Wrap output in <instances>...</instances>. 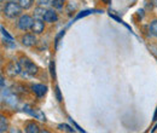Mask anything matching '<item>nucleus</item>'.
<instances>
[{"instance_id":"1","label":"nucleus","mask_w":157,"mask_h":133,"mask_svg":"<svg viewBox=\"0 0 157 133\" xmlns=\"http://www.w3.org/2000/svg\"><path fill=\"white\" fill-rule=\"evenodd\" d=\"M22 6L16 1H7L2 7V12L7 18H16L22 15Z\"/></svg>"},{"instance_id":"2","label":"nucleus","mask_w":157,"mask_h":133,"mask_svg":"<svg viewBox=\"0 0 157 133\" xmlns=\"http://www.w3.org/2000/svg\"><path fill=\"white\" fill-rule=\"evenodd\" d=\"M18 63L21 65V73H23V74H25L28 76H34L38 73L36 64H34V62H32L29 58L21 57Z\"/></svg>"},{"instance_id":"3","label":"nucleus","mask_w":157,"mask_h":133,"mask_svg":"<svg viewBox=\"0 0 157 133\" xmlns=\"http://www.w3.org/2000/svg\"><path fill=\"white\" fill-rule=\"evenodd\" d=\"M33 22H34V19H33L32 16H29V15H21L20 18H18V22H17V27L21 30L27 32V30L32 29Z\"/></svg>"},{"instance_id":"4","label":"nucleus","mask_w":157,"mask_h":133,"mask_svg":"<svg viewBox=\"0 0 157 133\" xmlns=\"http://www.w3.org/2000/svg\"><path fill=\"white\" fill-rule=\"evenodd\" d=\"M35 35L36 34H34V33H27V34H24L22 37L21 41L25 47H32V46H34L36 44V37Z\"/></svg>"},{"instance_id":"5","label":"nucleus","mask_w":157,"mask_h":133,"mask_svg":"<svg viewBox=\"0 0 157 133\" xmlns=\"http://www.w3.org/2000/svg\"><path fill=\"white\" fill-rule=\"evenodd\" d=\"M34 34H41L44 30H45V23H44V19H34L33 22V25H32V29H30Z\"/></svg>"},{"instance_id":"6","label":"nucleus","mask_w":157,"mask_h":133,"mask_svg":"<svg viewBox=\"0 0 157 133\" xmlns=\"http://www.w3.org/2000/svg\"><path fill=\"white\" fill-rule=\"evenodd\" d=\"M25 111L28 113L29 115H32L34 119H38V120H40V121H46V116H45V114L40 110V109H33V108H28L27 107V109H25Z\"/></svg>"},{"instance_id":"7","label":"nucleus","mask_w":157,"mask_h":133,"mask_svg":"<svg viewBox=\"0 0 157 133\" xmlns=\"http://www.w3.org/2000/svg\"><path fill=\"white\" fill-rule=\"evenodd\" d=\"M32 90L35 95L38 96L39 98L44 97L47 92V86L42 85V84H35V85H32Z\"/></svg>"},{"instance_id":"8","label":"nucleus","mask_w":157,"mask_h":133,"mask_svg":"<svg viewBox=\"0 0 157 133\" xmlns=\"http://www.w3.org/2000/svg\"><path fill=\"white\" fill-rule=\"evenodd\" d=\"M7 73L10 74V76H16L21 73V65L20 63H15V62H11L9 65H7Z\"/></svg>"},{"instance_id":"9","label":"nucleus","mask_w":157,"mask_h":133,"mask_svg":"<svg viewBox=\"0 0 157 133\" xmlns=\"http://www.w3.org/2000/svg\"><path fill=\"white\" fill-rule=\"evenodd\" d=\"M57 19H58L57 12H56L53 9H50V10H47V11H46L45 17H44V21H45V22H48V23H55V22H57Z\"/></svg>"},{"instance_id":"10","label":"nucleus","mask_w":157,"mask_h":133,"mask_svg":"<svg viewBox=\"0 0 157 133\" xmlns=\"http://www.w3.org/2000/svg\"><path fill=\"white\" fill-rule=\"evenodd\" d=\"M46 11H47V10H46V7H41V6L35 7V9H34V14H33L34 19H44Z\"/></svg>"},{"instance_id":"11","label":"nucleus","mask_w":157,"mask_h":133,"mask_svg":"<svg viewBox=\"0 0 157 133\" xmlns=\"http://www.w3.org/2000/svg\"><path fill=\"white\" fill-rule=\"evenodd\" d=\"M25 132L27 133H38V132H40L39 126H38L34 121L28 122V123L25 125Z\"/></svg>"},{"instance_id":"12","label":"nucleus","mask_w":157,"mask_h":133,"mask_svg":"<svg viewBox=\"0 0 157 133\" xmlns=\"http://www.w3.org/2000/svg\"><path fill=\"white\" fill-rule=\"evenodd\" d=\"M18 4L22 6L23 10H29L33 6L34 0H18Z\"/></svg>"},{"instance_id":"13","label":"nucleus","mask_w":157,"mask_h":133,"mask_svg":"<svg viewBox=\"0 0 157 133\" xmlns=\"http://www.w3.org/2000/svg\"><path fill=\"white\" fill-rule=\"evenodd\" d=\"M7 131V120L5 116H1L0 117V132L4 133Z\"/></svg>"},{"instance_id":"14","label":"nucleus","mask_w":157,"mask_h":133,"mask_svg":"<svg viewBox=\"0 0 157 133\" xmlns=\"http://www.w3.org/2000/svg\"><path fill=\"white\" fill-rule=\"evenodd\" d=\"M150 33L154 35V37H157V19H154L150 24Z\"/></svg>"},{"instance_id":"15","label":"nucleus","mask_w":157,"mask_h":133,"mask_svg":"<svg viewBox=\"0 0 157 133\" xmlns=\"http://www.w3.org/2000/svg\"><path fill=\"white\" fill-rule=\"evenodd\" d=\"M58 130L59 131H65V132H74V128H71L69 125H67V123H60L58 125Z\"/></svg>"},{"instance_id":"16","label":"nucleus","mask_w":157,"mask_h":133,"mask_svg":"<svg viewBox=\"0 0 157 133\" xmlns=\"http://www.w3.org/2000/svg\"><path fill=\"white\" fill-rule=\"evenodd\" d=\"M36 4L41 7H48L50 5H52V0H36Z\"/></svg>"},{"instance_id":"17","label":"nucleus","mask_w":157,"mask_h":133,"mask_svg":"<svg viewBox=\"0 0 157 133\" xmlns=\"http://www.w3.org/2000/svg\"><path fill=\"white\" fill-rule=\"evenodd\" d=\"M64 2H65V0H52V6L55 9H62Z\"/></svg>"},{"instance_id":"18","label":"nucleus","mask_w":157,"mask_h":133,"mask_svg":"<svg viewBox=\"0 0 157 133\" xmlns=\"http://www.w3.org/2000/svg\"><path fill=\"white\" fill-rule=\"evenodd\" d=\"M1 33H2V35L6 38V40H10V41H12V40H13V39H12V37H11V35L7 33V30H6L4 27H1Z\"/></svg>"},{"instance_id":"19","label":"nucleus","mask_w":157,"mask_h":133,"mask_svg":"<svg viewBox=\"0 0 157 133\" xmlns=\"http://www.w3.org/2000/svg\"><path fill=\"white\" fill-rule=\"evenodd\" d=\"M92 11L91 10H86V11H82L81 14H78V16H76V18L75 19H78V18H81V17H85V16H87V15H90Z\"/></svg>"},{"instance_id":"20","label":"nucleus","mask_w":157,"mask_h":133,"mask_svg":"<svg viewBox=\"0 0 157 133\" xmlns=\"http://www.w3.org/2000/svg\"><path fill=\"white\" fill-rule=\"evenodd\" d=\"M55 92H56V96H57V99H58V102H62V96H60V90H59L58 86H57V87L55 88Z\"/></svg>"},{"instance_id":"21","label":"nucleus","mask_w":157,"mask_h":133,"mask_svg":"<svg viewBox=\"0 0 157 133\" xmlns=\"http://www.w3.org/2000/svg\"><path fill=\"white\" fill-rule=\"evenodd\" d=\"M50 70H51V75L53 76V77H56V73H55V63H53V62H51V64H50Z\"/></svg>"},{"instance_id":"22","label":"nucleus","mask_w":157,"mask_h":133,"mask_svg":"<svg viewBox=\"0 0 157 133\" xmlns=\"http://www.w3.org/2000/svg\"><path fill=\"white\" fill-rule=\"evenodd\" d=\"M70 121H71V122H73V125H74V126H75V127H76V128H78V131H80V132H85V131H83V130H82V128H81V127H80V126H78V123H76V122H74V121H73V119H70Z\"/></svg>"},{"instance_id":"23","label":"nucleus","mask_w":157,"mask_h":133,"mask_svg":"<svg viewBox=\"0 0 157 133\" xmlns=\"http://www.w3.org/2000/svg\"><path fill=\"white\" fill-rule=\"evenodd\" d=\"M154 120H155V121H157V109H156V113H155V115H154Z\"/></svg>"},{"instance_id":"24","label":"nucleus","mask_w":157,"mask_h":133,"mask_svg":"<svg viewBox=\"0 0 157 133\" xmlns=\"http://www.w3.org/2000/svg\"><path fill=\"white\" fill-rule=\"evenodd\" d=\"M7 1H16V2H18V0H7Z\"/></svg>"}]
</instances>
